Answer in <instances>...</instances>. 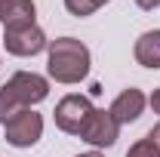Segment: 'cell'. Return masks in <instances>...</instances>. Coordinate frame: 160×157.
<instances>
[{
	"mask_svg": "<svg viewBox=\"0 0 160 157\" xmlns=\"http://www.w3.org/2000/svg\"><path fill=\"white\" fill-rule=\"evenodd\" d=\"M49 96V83L46 77H40L34 71H19L6 80V86L0 89V123L19 114L22 108H31Z\"/></svg>",
	"mask_w": 160,
	"mask_h": 157,
	"instance_id": "6da1fadb",
	"label": "cell"
},
{
	"mask_svg": "<svg viewBox=\"0 0 160 157\" xmlns=\"http://www.w3.org/2000/svg\"><path fill=\"white\" fill-rule=\"evenodd\" d=\"M49 77L59 83H80L89 74V49L74 37H59L49 43Z\"/></svg>",
	"mask_w": 160,
	"mask_h": 157,
	"instance_id": "7a4b0ae2",
	"label": "cell"
},
{
	"mask_svg": "<svg viewBox=\"0 0 160 157\" xmlns=\"http://www.w3.org/2000/svg\"><path fill=\"white\" fill-rule=\"evenodd\" d=\"M3 133H6V142L16 145V148H31L37 145V139L43 136V117L31 108H22L19 114L3 123Z\"/></svg>",
	"mask_w": 160,
	"mask_h": 157,
	"instance_id": "3957f363",
	"label": "cell"
},
{
	"mask_svg": "<svg viewBox=\"0 0 160 157\" xmlns=\"http://www.w3.org/2000/svg\"><path fill=\"white\" fill-rule=\"evenodd\" d=\"M117 133H120V123L114 120V114H111V111H99V108H92V114L86 117V123L80 126L77 136L83 139V142H89V145L108 148V145L117 142Z\"/></svg>",
	"mask_w": 160,
	"mask_h": 157,
	"instance_id": "277c9868",
	"label": "cell"
},
{
	"mask_svg": "<svg viewBox=\"0 0 160 157\" xmlns=\"http://www.w3.org/2000/svg\"><path fill=\"white\" fill-rule=\"evenodd\" d=\"M89 114H92V102L86 96H65L59 105H56V126H59L62 133L77 136Z\"/></svg>",
	"mask_w": 160,
	"mask_h": 157,
	"instance_id": "5b68a950",
	"label": "cell"
},
{
	"mask_svg": "<svg viewBox=\"0 0 160 157\" xmlns=\"http://www.w3.org/2000/svg\"><path fill=\"white\" fill-rule=\"evenodd\" d=\"M6 53L12 56H37L40 49H46V34L37 25H22V28H6L3 31Z\"/></svg>",
	"mask_w": 160,
	"mask_h": 157,
	"instance_id": "8992f818",
	"label": "cell"
},
{
	"mask_svg": "<svg viewBox=\"0 0 160 157\" xmlns=\"http://www.w3.org/2000/svg\"><path fill=\"white\" fill-rule=\"evenodd\" d=\"M142 108H145V96H142V89H123L117 99H114V105H111V114L117 123H132V120H139Z\"/></svg>",
	"mask_w": 160,
	"mask_h": 157,
	"instance_id": "52a82bcc",
	"label": "cell"
},
{
	"mask_svg": "<svg viewBox=\"0 0 160 157\" xmlns=\"http://www.w3.org/2000/svg\"><path fill=\"white\" fill-rule=\"evenodd\" d=\"M0 22L6 28L34 25V3L31 0H0Z\"/></svg>",
	"mask_w": 160,
	"mask_h": 157,
	"instance_id": "ba28073f",
	"label": "cell"
},
{
	"mask_svg": "<svg viewBox=\"0 0 160 157\" xmlns=\"http://www.w3.org/2000/svg\"><path fill=\"white\" fill-rule=\"evenodd\" d=\"M132 56H136V62L145 65V68H160V31H145V34L136 40Z\"/></svg>",
	"mask_w": 160,
	"mask_h": 157,
	"instance_id": "9c48e42d",
	"label": "cell"
},
{
	"mask_svg": "<svg viewBox=\"0 0 160 157\" xmlns=\"http://www.w3.org/2000/svg\"><path fill=\"white\" fill-rule=\"evenodd\" d=\"M105 3H108V0H65L68 13H71V16H80V19H83V16H92L96 9L105 6Z\"/></svg>",
	"mask_w": 160,
	"mask_h": 157,
	"instance_id": "30bf717a",
	"label": "cell"
},
{
	"mask_svg": "<svg viewBox=\"0 0 160 157\" xmlns=\"http://www.w3.org/2000/svg\"><path fill=\"white\" fill-rule=\"evenodd\" d=\"M126 157H160V151H157V145H154L151 139H139V142L126 151Z\"/></svg>",
	"mask_w": 160,
	"mask_h": 157,
	"instance_id": "8fae6325",
	"label": "cell"
},
{
	"mask_svg": "<svg viewBox=\"0 0 160 157\" xmlns=\"http://www.w3.org/2000/svg\"><path fill=\"white\" fill-rule=\"evenodd\" d=\"M148 139H151V142L157 145V151H160V123L154 126V129H151V133H148Z\"/></svg>",
	"mask_w": 160,
	"mask_h": 157,
	"instance_id": "7c38bea8",
	"label": "cell"
},
{
	"mask_svg": "<svg viewBox=\"0 0 160 157\" xmlns=\"http://www.w3.org/2000/svg\"><path fill=\"white\" fill-rule=\"evenodd\" d=\"M136 3H139L142 9H157L160 6V0H136Z\"/></svg>",
	"mask_w": 160,
	"mask_h": 157,
	"instance_id": "4fadbf2b",
	"label": "cell"
},
{
	"mask_svg": "<svg viewBox=\"0 0 160 157\" xmlns=\"http://www.w3.org/2000/svg\"><path fill=\"white\" fill-rule=\"evenodd\" d=\"M151 108L160 114V89H154V96H151Z\"/></svg>",
	"mask_w": 160,
	"mask_h": 157,
	"instance_id": "5bb4252c",
	"label": "cell"
},
{
	"mask_svg": "<svg viewBox=\"0 0 160 157\" xmlns=\"http://www.w3.org/2000/svg\"><path fill=\"white\" fill-rule=\"evenodd\" d=\"M77 157H105V154H99V151H89V154H77Z\"/></svg>",
	"mask_w": 160,
	"mask_h": 157,
	"instance_id": "9a60e30c",
	"label": "cell"
}]
</instances>
